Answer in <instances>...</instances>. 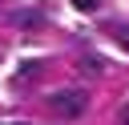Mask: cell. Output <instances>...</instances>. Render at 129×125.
I'll use <instances>...</instances> for the list:
<instances>
[{
    "label": "cell",
    "instance_id": "1",
    "mask_svg": "<svg viewBox=\"0 0 129 125\" xmlns=\"http://www.w3.org/2000/svg\"><path fill=\"white\" fill-rule=\"evenodd\" d=\"M48 105H52L60 117H81L89 101H85V93H81V89H60V93H52V97H48Z\"/></svg>",
    "mask_w": 129,
    "mask_h": 125
},
{
    "label": "cell",
    "instance_id": "2",
    "mask_svg": "<svg viewBox=\"0 0 129 125\" xmlns=\"http://www.w3.org/2000/svg\"><path fill=\"white\" fill-rule=\"evenodd\" d=\"M113 40H117L121 48H129V24H117V28H113Z\"/></svg>",
    "mask_w": 129,
    "mask_h": 125
},
{
    "label": "cell",
    "instance_id": "5",
    "mask_svg": "<svg viewBox=\"0 0 129 125\" xmlns=\"http://www.w3.org/2000/svg\"><path fill=\"white\" fill-rule=\"evenodd\" d=\"M73 4H77V8H81V12H93V8H97V4H101V0H73Z\"/></svg>",
    "mask_w": 129,
    "mask_h": 125
},
{
    "label": "cell",
    "instance_id": "7",
    "mask_svg": "<svg viewBox=\"0 0 129 125\" xmlns=\"http://www.w3.org/2000/svg\"><path fill=\"white\" fill-rule=\"evenodd\" d=\"M16 125H20V121H16Z\"/></svg>",
    "mask_w": 129,
    "mask_h": 125
},
{
    "label": "cell",
    "instance_id": "3",
    "mask_svg": "<svg viewBox=\"0 0 129 125\" xmlns=\"http://www.w3.org/2000/svg\"><path fill=\"white\" fill-rule=\"evenodd\" d=\"M36 20H40V16H36V12H16V24H20V28H32V24H36Z\"/></svg>",
    "mask_w": 129,
    "mask_h": 125
},
{
    "label": "cell",
    "instance_id": "6",
    "mask_svg": "<svg viewBox=\"0 0 129 125\" xmlns=\"http://www.w3.org/2000/svg\"><path fill=\"white\" fill-rule=\"evenodd\" d=\"M121 125H129V105H121Z\"/></svg>",
    "mask_w": 129,
    "mask_h": 125
},
{
    "label": "cell",
    "instance_id": "4",
    "mask_svg": "<svg viewBox=\"0 0 129 125\" xmlns=\"http://www.w3.org/2000/svg\"><path fill=\"white\" fill-rule=\"evenodd\" d=\"M81 69H85V73H101L105 65H101V60H93V56H85V60H81Z\"/></svg>",
    "mask_w": 129,
    "mask_h": 125
}]
</instances>
